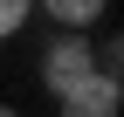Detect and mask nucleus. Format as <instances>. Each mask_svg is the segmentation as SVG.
<instances>
[{"label": "nucleus", "instance_id": "7ed1b4c3", "mask_svg": "<svg viewBox=\"0 0 124 117\" xmlns=\"http://www.w3.org/2000/svg\"><path fill=\"white\" fill-rule=\"evenodd\" d=\"M35 7L48 14L55 28H83V35H90V28L110 14V0H35Z\"/></svg>", "mask_w": 124, "mask_h": 117}, {"label": "nucleus", "instance_id": "423d86ee", "mask_svg": "<svg viewBox=\"0 0 124 117\" xmlns=\"http://www.w3.org/2000/svg\"><path fill=\"white\" fill-rule=\"evenodd\" d=\"M0 117H21V110H14V103H0Z\"/></svg>", "mask_w": 124, "mask_h": 117}, {"label": "nucleus", "instance_id": "20e7f679", "mask_svg": "<svg viewBox=\"0 0 124 117\" xmlns=\"http://www.w3.org/2000/svg\"><path fill=\"white\" fill-rule=\"evenodd\" d=\"M28 14H35V0H0V41H14L28 28Z\"/></svg>", "mask_w": 124, "mask_h": 117}, {"label": "nucleus", "instance_id": "f03ea898", "mask_svg": "<svg viewBox=\"0 0 124 117\" xmlns=\"http://www.w3.org/2000/svg\"><path fill=\"white\" fill-rule=\"evenodd\" d=\"M55 103H62V117H117V110H124V83L97 69L90 83H76V90L55 96Z\"/></svg>", "mask_w": 124, "mask_h": 117}, {"label": "nucleus", "instance_id": "f257e3e1", "mask_svg": "<svg viewBox=\"0 0 124 117\" xmlns=\"http://www.w3.org/2000/svg\"><path fill=\"white\" fill-rule=\"evenodd\" d=\"M97 76V48H90L83 28H55V41L41 48V90L48 96H69L76 83Z\"/></svg>", "mask_w": 124, "mask_h": 117}, {"label": "nucleus", "instance_id": "39448f33", "mask_svg": "<svg viewBox=\"0 0 124 117\" xmlns=\"http://www.w3.org/2000/svg\"><path fill=\"white\" fill-rule=\"evenodd\" d=\"M90 48H97V69H103V76H117V69H124V41H117V35L90 41Z\"/></svg>", "mask_w": 124, "mask_h": 117}]
</instances>
